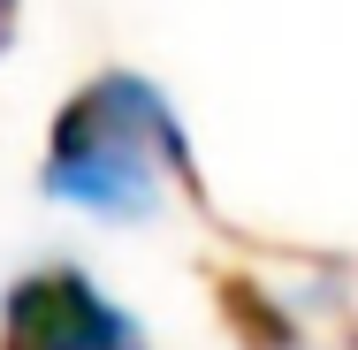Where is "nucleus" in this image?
<instances>
[{
    "mask_svg": "<svg viewBox=\"0 0 358 350\" xmlns=\"http://www.w3.org/2000/svg\"><path fill=\"white\" fill-rule=\"evenodd\" d=\"M214 312H221V328L236 335V350H313L305 328H297V312L252 267H221L214 275Z\"/></svg>",
    "mask_w": 358,
    "mask_h": 350,
    "instance_id": "7ed1b4c3",
    "label": "nucleus"
},
{
    "mask_svg": "<svg viewBox=\"0 0 358 350\" xmlns=\"http://www.w3.org/2000/svg\"><path fill=\"white\" fill-rule=\"evenodd\" d=\"M0 335L23 350H152L145 328L84 275V267H38L0 297Z\"/></svg>",
    "mask_w": 358,
    "mask_h": 350,
    "instance_id": "f03ea898",
    "label": "nucleus"
},
{
    "mask_svg": "<svg viewBox=\"0 0 358 350\" xmlns=\"http://www.w3.org/2000/svg\"><path fill=\"white\" fill-rule=\"evenodd\" d=\"M0 350H23V343H8V335H0Z\"/></svg>",
    "mask_w": 358,
    "mask_h": 350,
    "instance_id": "39448f33",
    "label": "nucleus"
},
{
    "mask_svg": "<svg viewBox=\"0 0 358 350\" xmlns=\"http://www.w3.org/2000/svg\"><path fill=\"white\" fill-rule=\"evenodd\" d=\"M168 183H183L191 198H206L191 138H183L176 107L160 99V84H145L130 69H107V76H92L84 92H69L54 107L46 168H38L46 198L84 206L99 221H152Z\"/></svg>",
    "mask_w": 358,
    "mask_h": 350,
    "instance_id": "f257e3e1",
    "label": "nucleus"
},
{
    "mask_svg": "<svg viewBox=\"0 0 358 350\" xmlns=\"http://www.w3.org/2000/svg\"><path fill=\"white\" fill-rule=\"evenodd\" d=\"M15 15H23V0H0V46L15 38Z\"/></svg>",
    "mask_w": 358,
    "mask_h": 350,
    "instance_id": "20e7f679",
    "label": "nucleus"
}]
</instances>
